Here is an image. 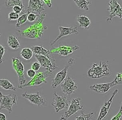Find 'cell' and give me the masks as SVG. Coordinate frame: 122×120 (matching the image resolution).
<instances>
[{"label": "cell", "mask_w": 122, "mask_h": 120, "mask_svg": "<svg viewBox=\"0 0 122 120\" xmlns=\"http://www.w3.org/2000/svg\"><path fill=\"white\" fill-rule=\"evenodd\" d=\"M46 15V13L41 14L33 25L24 30H16L17 34L21 37L28 39H40L42 37L44 31L48 28L47 26L43 25V24Z\"/></svg>", "instance_id": "1"}, {"label": "cell", "mask_w": 122, "mask_h": 120, "mask_svg": "<svg viewBox=\"0 0 122 120\" xmlns=\"http://www.w3.org/2000/svg\"><path fill=\"white\" fill-rule=\"evenodd\" d=\"M112 75L109 68L108 61H101L99 63H94L87 71V76L92 78L98 79L104 76L110 77Z\"/></svg>", "instance_id": "2"}, {"label": "cell", "mask_w": 122, "mask_h": 120, "mask_svg": "<svg viewBox=\"0 0 122 120\" xmlns=\"http://www.w3.org/2000/svg\"><path fill=\"white\" fill-rule=\"evenodd\" d=\"M122 72H118L114 80L111 82L95 83L90 86L91 90L97 93H105L108 91L112 88L118 84L122 83Z\"/></svg>", "instance_id": "3"}, {"label": "cell", "mask_w": 122, "mask_h": 120, "mask_svg": "<svg viewBox=\"0 0 122 120\" xmlns=\"http://www.w3.org/2000/svg\"><path fill=\"white\" fill-rule=\"evenodd\" d=\"M53 74V72L46 70L43 72H39L36 73L35 75L32 79L30 80L28 83L25 84L18 86V88L20 89H23L24 88L29 86H33L36 85H40L42 83H46L47 78L48 77L51 76Z\"/></svg>", "instance_id": "4"}, {"label": "cell", "mask_w": 122, "mask_h": 120, "mask_svg": "<svg viewBox=\"0 0 122 120\" xmlns=\"http://www.w3.org/2000/svg\"><path fill=\"white\" fill-rule=\"evenodd\" d=\"M17 100L18 97L16 94L5 95L0 91V110L6 109L10 113L12 110V106L17 104Z\"/></svg>", "instance_id": "5"}, {"label": "cell", "mask_w": 122, "mask_h": 120, "mask_svg": "<svg viewBox=\"0 0 122 120\" xmlns=\"http://www.w3.org/2000/svg\"><path fill=\"white\" fill-rule=\"evenodd\" d=\"M53 95L51 105L54 108L56 113L68 107L70 100L66 96L59 95L55 91L53 92Z\"/></svg>", "instance_id": "6"}, {"label": "cell", "mask_w": 122, "mask_h": 120, "mask_svg": "<svg viewBox=\"0 0 122 120\" xmlns=\"http://www.w3.org/2000/svg\"><path fill=\"white\" fill-rule=\"evenodd\" d=\"M74 60L73 59L71 58L69 59L68 64L65 66V67L56 74L55 77L51 80V87L52 88L54 89L57 88L63 81H64L65 79L66 78L68 70L70 66L74 63Z\"/></svg>", "instance_id": "7"}, {"label": "cell", "mask_w": 122, "mask_h": 120, "mask_svg": "<svg viewBox=\"0 0 122 120\" xmlns=\"http://www.w3.org/2000/svg\"><path fill=\"white\" fill-rule=\"evenodd\" d=\"M108 7L107 10L109 11V16L106 18V22H112L113 18L117 16L122 18V10L120 4L117 0H111L108 3Z\"/></svg>", "instance_id": "8"}, {"label": "cell", "mask_w": 122, "mask_h": 120, "mask_svg": "<svg viewBox=\"0 0 122 120\" xmlns=\"http://www.w3.org/2000/svg\"><path fill=\"white\" fill-rule=\"evenodd\" d=\"M80 98L73 99L69 106L68 110L65 111L60 118V120H67L71 115L83 109V105L81 103Z\"/></svg>", "instance_id": "9"}, {"label": "cell", "mask_w": 122, "mask_h": 120, "mask_svg": "<svg viewBox=\"0 0 122 120\" xmlns=\"http://www.w3.org/2000/svg\"><path fill=\"white\" fill-rule=\"evenodd\" d=\"M12 65L18 76L19 86L25 84L26 80L24 75V67L21 60L18 58L13 57L12 58Z\"/></svg>", "instance_id": "10"}, {"label": "cell", "mask_w": 122, "mask_h": 120, "mask_svg": "<svg viewBox=\"0 0 122 120\" xmlns=\"http://www.w3.org/2000/svg\"><path fill=\"white\" fill-rule=\"evenodd\" d=\"M80 49L77 45L67 46L60 44L58 47H52L50 50L51 53H56L60 56H67L72 53L75 50H77Z\"/></svg>", "instance_id": "11"}, {"label": "cell", "mask_w": 122, "mask_h": 120, "mask_svg": "<svg viewBox=\"0 0 122 120\" xmlns=\"http://www.w3.org/2000/svg\"><path fill=\"white\" fill-rule=\"evenodd\" d=\"M21 96L33 104L39 106H47V100L40 94L39 91H38L36 93H28L27 92H25L22 93Z\"/></svg>", "instance_id": "12"}, {"label": "cell", "mask_w": 122, "mask_h": 120, "mask_svg": "<svg viewBox=\"0 0 122 120\" xmlns=\"http://www.w3.org/2000/svg\"><path fill=\"white\" fill-rule=\"evenodd\" d=\"M35 57L41 66L46 70L53 72L54 70L58 68L55 59L51 60L45 56L37 54H35Z\"/></svg>", "instance_id": "13"}, {"label": "cell", "mask_w": 122, "mask_h": 120, "mask_svg": "<svg viewBox=\"0 0 122 120\" xmlns=\"http://www.w3.org/2000/svg\"><path fill=\"white\" fill-rule=\"evenodd\" d=\"M45 10V3L42 0H30L26 12L32 13L40 15L41 12Z\"/></svg>", "instance_id": "14"}, {"label": "cell", "mask_w": 122, "mask_h": 120, "mask_svg": "<svg viewBox=\"0 0 122 120\" xmlns=\"http://www.w3.org/2000/svg\"><path fill=\"white\" fill-rule=\"evenodd\" d=\"M62 91L68 95H70L78 89V85L75 81L71 77L68 76L61 84Z\"/></svg>", "instance_id": "15"}, {"label": "cell", "mask_w": 122, "mask_h": 120, "mask_svg": "<svg viewBox=\"0 0 122 120\" xmlns=\"http://www.w3.org/2000/svg\"><path fill=\"white\" fill-rule=\"evenodd\" d=\"M59 29L60 30V34L56 38V39H55L54 40L51 41L50 42V45L51 46H53L59 39H60L64 36L71 35L72 34H79V31L76 26H71L69 27L59 26Z\"/></svg>", "instance_id": "16"}, {"label": "cell", "mask_w": 122, "mask_h": 120, "mask_svg": "<svg viewBox=\"0 0 122 120\" xmlns=\"http://www.w3.org/2000/svg\"><path fill=\"white\" fill-rule=\"evenodd\" d=\"M118 92V90L116 89L112 92L110 99L108 100H106V101L104 102V103H103V105L102 106L100 109L98 117L96 120H102L106 117L109 110V109L112 105L113 98H114L115 96Z\"/></svg>", "instance_id": "17"}, {"label": "cell", "mask_w": 122, "mask_h": 120, "mask_svg": "<svg viewBox=\"0 0 122 120\" xmlns=\"http://www.w3.org/2000/svg\"><path fill=\"white\" fill-rule=\"evenodd\" d=\"M31 50L35 54L42 55L47 57L51 60H54L53 56L51 55L50 50L45 48L42 46H32Z\"/></svg>", "instance_id": "18"}, {"label": "cell", "mask_w": 122, "mask_h": 120, "mask_svg": "<svg viewBox=\"0 0 122 120\" xmlns=\"http://www.w3.org/2000/svg\"><path fill=\"white\" fill-rule=\"evenodd\" d=\"M76 21L79 26L82 29H89L92 25L90 19L85 15L79 14L76 18Z\"/></svg>", "instance_id": "19"}, {"label": "cell", "mask_w": 122, "mask_h": 120, "mask_svg": "<svg viewBox=\"0 0 122 120\" xmlns=\"http://www.w3.org/2000/svg\"><path fill=\"white\" fill-rule=\"evenodd\" d=\"M7 43L9 47L13 50H16L20 46L17 37L12 35H10L8 36Z\"/></svg>", "instance_id": "20"}, {"label": "cell", "mask_w": 122, "mask_h": 120, "mask_svg": "<svg viewBox=\"0 0 122 120\" xmlns=\"http://www.w3.org/2000/svg\"><path fill=\"white\" fill-rule=\"evenodd\" d=\"M0 86L4 90H10L16 91L17 89L9 80L7 79L0 80Z\"/></svg>", "instance_id": "21"}, {"label": "cell", "mask_w": 122, "mask_h": 120, "mask_svg": "<svg viewBox=\"0 0 122 120\" xmlns=\"http://www.w3.org/2000/svg\"><path fill=\"white\" fill-rule=\"evenodd\" d=\"M74 1L80 9L86 10H89V6L92 3V0H74Z\"/></svg>", "instance_id": "22"}, {"label": "cell", "mask_w": 122, "mask_h": 120, "mask_svg": "<svg viewBox=\"0 0 122 120\" xmlns=\"http://www.w3.org/2000/svg\"><path fill=\"white\" fill-rule=\"evenodd\" d=\"M20 54L23 59L26 60H29L32 58L33 53L30 48L25 47L21 50Z\"/></svg>", "instance_id": "23"}, {"label": "cell", "mask_w": 122, "mask_h": 120, "mask_svg": "<svg viewBox=\"0 0 122 120\" xmlns=\"http://www.w3.org/2000/svg\"><path fill=\"white\" fill-rule=\"evenodd\" d=\"M5 6L9 7L11 6H19L23 10H25L24 9V6L23 3V1L21 0H7L5 1Z\"/></svg>", "instance_id": "24"}, {"label": "cell", "mask_w": 122, "mask_h": 120, "mask_svg": "<svg viewBox=\"0 0 122 120\" xmlns=\"http://www.w3.org/2000/svg\"><path fill=\"white\" fill-rule=\"evenodd\" d=\"M94 114V111H91L88 114H85L83 112H81V115L76 117L75 120H91Z\"/></svg>", "instance_id": "25"}, {"label": "cell", "mask_w": 122, "mask_h": 120, "mask_svg": "<svg viewBox=\"0 0 122 120\" xmlns=\"http://www.w3.org/2000/svg\"><path fill=\"white\" fill-rule=\"evenodd\" d=\"M27 16L28 14L26 13L19 16L17 20V22L15 25V27L16 28H20L21 25L23 24L27 21Z\"/></svg>", "instance_id": "26"}, {"label": "cell", "mask_w": 122, "mask_h": 120, "mask_svg": "<svg viewBox=\"0 0 122 120\" xmlns=\"http://www.w3.org/2000/svg\"><path fill=\"white\" fill-rule=\"evenodd\" d=\"M19 16V14L13 12V11H10L8 15V21H10L11 20H18Z\"/></svg>", "instance_id": "27"}, {"label": "cell", "mask_w": 122, "mask_h": 120, "mask_svg": "<svg viewBox=\"0 0 122 120\" xmlns=\"http://www.w3.org/2000/svg\"><path fill=\"white\" fill-rule=\"evenodd\" d=\"M28 14V13H27ZM38 15H36L35 14L32 13H30L28 14L27 16V20H28L29 22H32L36 20L37 18L38 17Z\"/></svg>", "instance_id": "28"}, {"label": "cell", "mask_w": 122, "mask_h": 120, "mask_svg": "<svg viewBox=\"0 0 122 120\" xmlns=\"http://www.w3.org/2000/svg\"><path fill=\"white\" fill-rule=\"evenodd\" d=\"M5 52V48L0 44V64H1L4 60L3 59V56Z\"/></svg>", "instance_id": "29"}, {"label": "cell", "mask_w": 122, "mask_h": 120, "mask_svg": "<svg viewBox=\"0 0 122 120\" xmlns=\"http://www.w3.org/2000/svg\"><path fill=\"white\" fill-rule=\"evenodd\" d=\"M41 66L39 62H38L37 61H35L32 64V65L31 66V69L35 71H37L39 70Z\"/></svg>", "instance_id": "30"}, {"label": "cell", "mask_w": 122, "mask_h": 120, "mask_svg": "<svg viewBox=\"0 0 122 120\" xmlns=\"http://www.w3.org/2000/svg\"><path fill=\"white\" fill-rule=\"evenodd\" d=\"M122 115V106L120 108V110L118 113L114 117L112 118L111 120H120Z\"/></svg>", "instance_id": "31"}, {"label": "cell", "mask_w": 122, "mask_h": 120, "mask_svg": "<svg viewBox=\"0 0 122 120\" xmlns=\"http://www.w3.org/2000/svg\"><path fill=\"white\" fill-rule=\"evenodd\" d=\"M36 71L32 69H29L27 71V74L29 78H32L34 77L36 74Z\"/></svg>", "instance_id": "32"}, {"label": "cell", "mask_w": 122, "mask_h": 120, "mask_svg": "<svg viewBox=\"0 0 122 120\" xmlns=\"http://www.w3.org/2000/svg\"><path fill=\"white\" fill-rule=\"evenodd\" d=\"M45 4H46L49 8L52 9V3H51V0H43Z\"/></svg>", "instance_id": "33"}, {"label": "cell", "mask_w": 122, "mask_h": 120, "mask_svg": "<svg viewBox=\"0 0 122 120\" xmlns=\"http://www.w3.org/2000/svg\"><path fill=\"white\" fill-rule=\"evenodd\" d=\"M7 117L5 114L0 112V120H6Z\"/></svg>", "instance_id": "34"}, {"label": "cell", "mask_w": 122, "mask_h": 120, "mask_svg": "<svg viewBox=\"0 0 122 120\" xmlns=\"http://www.w3.org/2000/svg\"><path fill=\"white\" fill-rule=\"evenodd\" d=\"M0 36H1V33H0Z\"/></svg>", "instance_id": "35"}]
</instances>
